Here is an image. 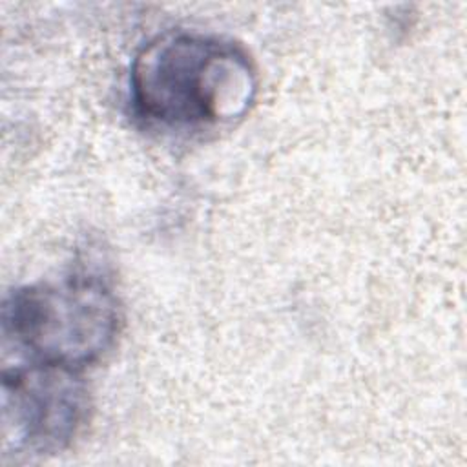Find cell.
<instances>
[{
	"mask_svg": "<svg viewBox=\"0 0 467 467\" xmlns=\"http://www.w3.org/2000/svg\"><path fill=\"white\" fill-rule=\"evenodd\" d=\"M120 321L109 283L84 272L18 286L2 305L5 347L11 345L26 363L78 372L115 345Z\"/></svg>",
	"mask_w": 467,
	"mask_h": 467,
	"instance_id": "2",
	"label": "cell"
},
{
	"mask_svg": "<svg viewBox=\"0 0 467 467\" xmlns=\"http://www.w3.org/2000/svg\"><path fill=\"white\" fill-rule=\"evenodd\" d=\"M89 396L78 370L15 365L2 374L4 449L42 456L60 452L82 431Z\"/></svg>",
	"mask_w": 467,
	"mask_h": 467,
	"instance_id": "3",
	"label": "cell"
},
{
	"mask_svg": "<svg viewBox=\"0 0 467 467\" xmlns=\"http://www.w3.org/2000/svg\"><path fill=\"white\" fill-rule=\"evenodd\" d=\"M257 69L237 44L193 31H164L133 57V113L148 124L201 130L241 119L257 97Z\"/></svg>",
	"mask_w": 467,
	"mask_h": 467,
	"instance_id": "1",
	"label": "cell"
}]
</instances>
